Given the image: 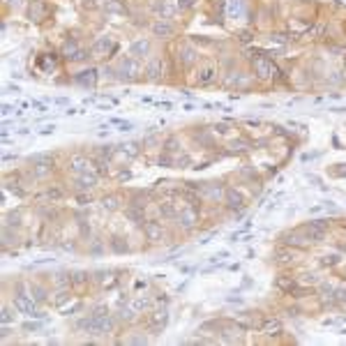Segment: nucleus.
Listing matches in <instances>:
<instances>
[{"label":"nucleus","instance_id":"6","mask_svg":"<svg viewBox=\"0 0 346 346\" xmlns=\"http://www.w3.org/2000/svg\"><path fill=\"white\" fill-rule=\"evenodd\" d=\"M150 30H153L155 37H173V33H175V28H173V23H169V19H157L150 26Z\"/></svg>","mask_w":346,"mask_h":346},{"label":"nucleus","instance_id":"23","mask_svg":"<svg viewBox=\"0 0 346 346\" xmlns=\"http://www.w3.org/2000/svg\"><path fill=\"white\" fill-rule=\"evenodd\" d=\"M146 307H148V302L143 298H134L132 300V309H134V312H141V309H146Z\"/></svg>","mask_w":346,"mask_h":346},{"label":"nucleus","instance_id":"28","mask_svg":"<svg viewBox=\"0 0 346 346\" xmlns=\"http://www.w3.org/2000/svg\"><path fill=\"white\" fill-rule=\"evenodd\" d=\"M280 261H293V252H280Z\"/></svg>","mask_w":346,"mask_h":346},{"label":"nucleus","instance_id":"14","mask_svg":"<svg viewBox=\"0 0 346 346\" xmlns=\"http://www.w3.org/2000/svg\"><path fill=\"white\" fill-rule=\"evenodd\" d=\"M143 231H146V235L150 240H160L162 235H164V231H162V227L157 222H146V224H143Z\"/></svg>","mask_w":346,"mask_h":346},{"label":"nucleus","instance_id":"22","mask_svg":"<svg viewBox=\"0 0 346 346\" xmlns=\"http://www.w3.org/2000/svg\"><path fill=\"white\" fill-rule=\"evenodd\" d=\"M69 282L72 284H83V282H88V273H72L69 275Z\"/></svg>","mask_w":346,"mask_h":346},{"label":"nucleus","instance_id":"24","mask_svg":"<svg viewBox=\"0 0 346 346\" xmlns=\"http://www.w3.org/2000/svg\"><path fill=\"white\" fill-rule=\"evenodd\" d=\"M335 263H340V254H330V256H323V266H335Z\"/></svg>","mask_w":346,"mask_h":346},{"label":"nucleus","instance_id":"12","mask_svg":"<svg viewBox=\"0 0 346 346\" xmlns=\"http://www.w3.org/2000/svg\"><path fill=\"white\" fill-rule=\"evenodd\" d=\"M224 199H227V206L231 208V210H235V208H242V203H245V199H242V194L235 192V189H227V194H224Z\"/></svg>","mask_w":346,"mask_h":346},{"label":"nucleus","instance_id":"29","mask_svg":"<svg viewBox=\"0 0 346 346\" xmlns=\"http://www.w3.org/2000/svg\"><path fill=\"white\" fill-rule=\"evenodd\" d=\"M194 2H196V0H178V5L182 7V9H187V7H192Z\"/></svg>","mask_w":346,"mask_h":346},{"label":"nucleus","instance_id":"20","mask_svg":"<svg viewBox=\"0 0 346 346\" xmlns=\"http://www.w3.org/2000/svg\"><path fill=\"white\" fill-rule=\"evenodd\" d=\"M76 180H79V185H81V187H88V189L97 185V175H95V173H81Z\"/></svg>","mask_w":346,"mask_h":346},{"label":"nucleus","instance_id":"13","mask_svg":"<svg viewBox=\"0 0 346 346\" xmlns=\"http://www.w3.org/2000/svg\"><path fill=\"white\" fill-rule=\"evenodd\" d=\"M284 242L291 245V247H305L307 242H309V238H307V235H300L298 231H291V233L284 235Z\"/></svg>","mask_w":346,"mask_h":346},{"label":"nucleus","instance_id":"26","mask_svg":"<svg viewBox=\"0 0 346 346\" xmlns=\"http://www.w3.org/2000/svg\"><path fill=\"white\" fill-rule=\"evenodd\" d=\"M111 247H114L115 252H127V245H122V242H120V238L111 240Z\"/></svg>","mask_w":346,"mask_h":346},{"label":"nucleus","instance_id":"2","mask_svg":"<svg viewBox=\"0 0 346 346\" xmlns=\"http://www.w3.org/2000/svg\"><path fill=\"white\" fill-rule=\"evenodd\" d=\"M254 72H256L259 79H277V76H280V69H277L268 58L254 60Z\"/></svg>","mask_w":346,"mask_h":346},{"label":"nucleus","instance_id":"7","mask_svg":"<svg viewBox=\"0 0 346 346\" xmlns=\"http://www.w3.org/2000/svg\"><path fill=\"white\" fill-rule=\"evenodd\" d=\"M62 56H65L67 60H86L88 51H86V49H81L76 42H67L65 49H62Z\"/></svg>","mask_w":346,"mask_h":346},{"label":"nucleus","instance_id":"27","mask_svg":"<svg viewBox=\"0 0 346 346\" xmlns=\"http://www.w3.org/2000/svg\"><path fill=\"white\" fill-rule=\"evenodd\" d=\"M302 284H319V277L316 275H302Z\"/></svg>","mask_w":346,"mask_h":346},{"label":"nucleus","instance_id":"25","mask_svg":"<svg viewBox=\"0 0 346 346\" xmlns=\"http://www.w3.org/2000/svg\"><path fill=\"white\" fill-rule=\"evenodd\" d=\"M104 208H107V210H115V208H118V199H115V196L104 199Z\"/></svg>","mask_w":346,"mask_h":346},{"label":"nucleus","instance_id":"3","mask_svg":"<svg viewBox=\"0 0 346 346\" xmlns=\"http://www.w3.org/2000/svg\"><path fill=\"white\" fill-rule=\"evenodd\" d=\"M14 309H19L26 316H42L40 309L33 305V295H14Z\"/></svg>","mask_w":346,"mask_h":346},{"label":"nucleus","instance_id":"19","mask_svg":"<svg viewBox=\"0 0 346 346\" xmlns=\"http://www.w3.org/2000/svg\"><path fill=\"white\" fill-rule=\"evenodd\" d=\"M180 58H182V62H185V65H192L194 60L199 58V54H196L192 47H187V44H185V47L180 49Z\"/></svg>","mask_w":346,"mask_h":346},{"label":"nucleus","instance_id":"16","mask_svg":"<svg viewBox=\"0 0 346 346\" xmlns=\"http://www.w3.org/2000/svg\"><path fill=\"white\" fill-rule=\"evenodd\" d=\"M44 14H47V5L40 2V0H33V5H30V19H33V21H42V19H44Z\"/></svg>","mask_w":346,"mask_h":346},{"label":"nucleus","instance_id":"15","mask_svg":"<svg viewBox=\"0 0 346 346\" xmlns=\"http://www.w3.org/2000/svg\"><path fill=\"white\" fill-rule=\"evenodd\" d=\"M95 69H86V72H79L74 76V83H79V86H93L95 83Z\"/></svg>","mask_w":346,"mask_h":346},{"label":"nucleus","instance_id":"17","mask_svg":"<svg viewBox=\"0 0 346 346\" xmlns=\"http://www.w3.org/2000/svg\"><path fill=\"white\" fill-rule=\"evenodd\" d=\"M180 222L185 224V229H192L194 222H196V210H194V208H185V210L180 213Z\"/></svg>","mask_w":346,"mask_h":346},{"label":"nucleus","instance_id":"5","mask_svg":"<svg viewBox=\"0 0 346 346\" xmlns=\"http://www.w3.org/2000/svg\"><path fill=\"white\" fill-rule=\"evenodd\" d=\"M115 49V42L114 37H100V40L93 44V49H90V54L95 56V58H104V56H109L111 51Z\"/></svg>","mask_w":346,"mask_h":346},{"label":"nucleus","instance_id":"4","mask_svg":"<svg viewBox=\"0 0 346 346\" xmlns=\"http://www.w3.org/2000/svg\"><path fill=\"white\" fill-rule=\"evenodd\" d=\"M328 231V222L326 220H316V222H309L305 229H302V233H305L309 240H314V242H319V240H323V235H326Z\"/></svg>","mask_w":346,"mask_h":346},{"label":"nucleus","instance_id":"18","mask_svg":"<svg viewBox=\"0 0 346 346\" xmlns=\"http://www.w3.org/2000/svg\"><path fill=\"white\" fill-rule=\"evenodd\" d=\"M266 335H280L282 333V323L277 319H268L266 323H263V328H261Z\"/></svg>","mask_w":346,"mask_h":346},{"label":"nucleus","instance_id":"1","mask_svg":"<svg viewBox=\"0 0 346 346\" xmlns=\"http://www.w3.org/2000/svg\"><path fill=\"white\" fill-rule=\"evenodd\" d=\"M118 74H120V79H125V81H134L136 76L141 74V65H139V60L136 58H122L118 62Z\"/></svg>","mask_w":346,"mask_h":346},{"label":"nucleus","instance_id":"30","mask_svg":"<svg viewBox=\"0 0 346 346\" xmlns=\"http://www.w3.org/2000/svg\"><path fill=\"white\" fill-rule=\"evenodd\" d=\"M344 62H346V56H344Z\"/></svg>","mask_w":346,"mask_h":346},{"label":"nucleus","instance_id":"11","mask_svg":"<svg viewBox=\"0 0 346 346\" xmlns=\"http://www.w3.org/2000/svg\"><path fill=\"white\" fill-rule=\"evenodd\" d=\"M162 72H164V67H162V60L160 58H153L150 62H148L146 74H148V79H150V81H160Z\"/></svg>","mask_w":346,"mask_h":346},{"label":"nucleus","instance_id":"21","mask_svg":"<svg viewBox=\"0 0 346 346\" xmlns=\"http://www.w3.org/2000/svg\"><path fill=\"white\" fill-rule=\"evenodd\" d=\"M277 287H280V288H284V291H291V288L295 287V282H293L291 277H287V275H282L280 280H277Z\"/></svg>","mask_w":346,"mask_h":346},{"label":"nucleus","instance_id":"9","mask_svg":"<svg viewBox=\"0 0 346 346\" xmlns=\"http://www.w3.org/2000/svg\"><path fill=\"white\" fill-rule=\"evenodd\" d=\"M215 74H217V69H215L213 65L201 67L199 72H196V83H199V86H208V83H213V81H215Z\"/></svg>","mask_w":346,"mask_h":346},{"label":"nucleus","instance_id":"10","mask_svg":"<svg viewBox=\"0 0 346 346\" xmlns=\"http://www.w3.org/2000/svg\"><path fill=\"white\" fill-rule=\"evenodd\" d=\"M69 169H72L76 175H81V173H88L90 162H88L86 157H81V155H74V157H69Z\"/></svg>","mask_w":346,"mask_h":346},{"label":"nucleus","instance_id":"8","mask_svg":"<svg viewBox=\"0 0 346 346\" xmlns=\"http://www.w3.org/2000/svg\"><path fill=\"white\" fill-rule=\"evenodd\" d=\"M148 54H150V42H148V40L132 42V47H129V56H132V58L141 60V58H146Z\"/></svg>","mask_w":346,"mask_h":346}]
</instances>
